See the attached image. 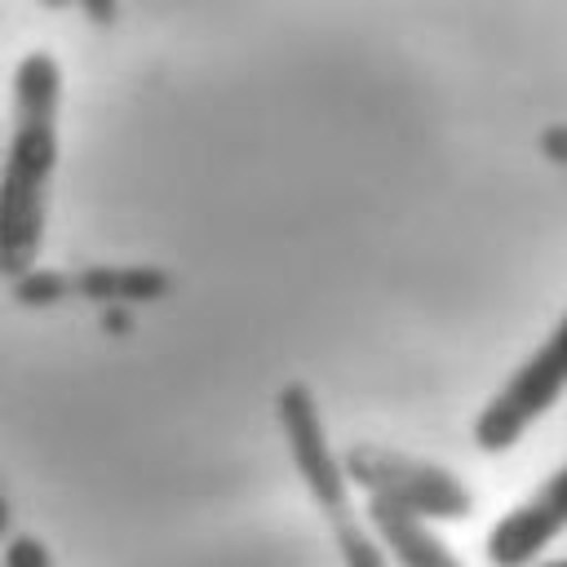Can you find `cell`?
Returning <instances> with one entry per match:
<instances>
[{
    "mask_svg": "<svg viewBox=\"0 0 567 567\" xmlns=\"http://www.w3.org/2000/svg\"><path fill=\"white\" fill-rule=\"evenodd\" d=\"M40 4H44V9H66L71 0H40Z\"/></svg>",
    "mask_w": 567,
    "mask_h": 567,
    "instance_id": "cell-15",
    "label": "cell"
},
{
    "mask_svg": "<svg viewBox=\"0 0 567 567\" xmlns=\"http://www.w3.org/2000/svg\"><path fill=\"white\" fill-rule=\"evenodd\" d=\"M332 540H337L346 567H390V554L381 549V540H377L354 514L332 518Z\"/></svg>",
    "mask_w": 567,
    "mask_h": 567,
    "instance_id": "cell-8",
    "label": "cell"
},
{
    "mask_svg": "<svg viewBox=\"0 0 567 567\" xmlns=\"http://www.w3.org/2000/svg\"><path fill=\"white\" fill-rule=\"evenodd\" d=\"M4 532H9V501L0 496V536H4Z\"/></svg>",
    "mask_w": 567,
    "mask_h": 567,
    "instance_id": "cell-13",
    "label": "cell"
},
{
    "mask_svg": "<svg viewBox=\"0 0 567 567\" xmlns=\"http://www.w3.org/2000/svg\"><path fill=\"white\" fill-rule=\"evenodd\" d=\"M275 416H279V430L288 439L292 465H297L310 501L328 514V523L341 518V514H350V478L341 470V456L328 443V430H323V416H319L315 394L301 381H288L275 394Z\"/></svg>",
    "mask_w": 567,
    "mask_h": 567,
    "instance_id": "cell-4",
    "label": "cell"
},
{
    "mask_svg": "<svg viewBox=\"0 0 567 567\" xmlns=\"http://www.w3.org/2000/svg\"><path fill=\"white\" fill-rule=\"evenodd\" d=\"M173 288L168 270L159 266H84L71 275V292L106 306H133V301H159Z\"/></svg>",
    "mask_w": 567,
    "mask_h": 567,
    "instance_id": "cell-7",
    "label": "cell"
},
{
    "mask_svg": "<svg viewBox=\"0 0 567 567\" xmlns=\"http://www.w3.org/2000/svg\"><path fill=\"white\" fill-rule=\"evenodd\" d=\"M341 470L372 501H385L421 523L425 518H465L474 509L470 487L434 461H416V456H399V452L359 443L341 456Z\"/></svg>",
    "mask_w": 567,
    "mask_h": 567,
    "instance_id": "cell-3",
    "label": "cell"
},
{
    "mask_svg": "<svg viewBox=\"0 0 567 567\" xmlns=\"http://www.w3.org/2000/svg\"><path fill=\"white\" fill-rule=\"evenodd\" d=\"M532 567H567V558H549V563H532Z\"/></svg>",
    "mask_w": 567,
    "mask_h": 567,
    "instance_id": "cell-14",
    "label": "cell"
},
{
    "mask_svg": "<svg viewBox=\"0 0 567 567\" xmlns=\"http://www.w3.org/2000/svg\"><path fill=\"white\" fill-rule=\"evenodd\" d=\"M13 120L0 164V275L18 279L35 266L49 221V190L58 173L62 66L53 53L31 49L13 66Z\"/></svg>",
    "mask_w": 567,
    "mask_h": 567,
    "instance_id": "cell-1",
    "label": "cell"
},
{
    "mask_svg": "<svg viewBox=\"0 0 567 567\" xmlns=\"http://www.w3.org/2000/svg\"><path fill=\"white\" fill-rule=\"evenodd\" d=\"M540 151H545L554 164L567 168V124H549V128H540Z\"/></svg>",
    "mask_w": 567,
    "mask_h": 567,
    "instance_id": "cell-11",
    "label": "cell"
},
{
    "mask_svg": "<svg viewBox=\"0 0 567 567\" xmlns=\"http://www.w3.org/2000/svg\"><path fill=\"white\" fill-rule=\"evenodd\" d=\"M368 523L377 532V540L394 554L399 567H465L421 518L385 505V501H372L368 496Z\"/></svg>",
    "mask_w": 567,
    "mask_h": 567,
    "instance_id": "cell-6",
    "label": "cell"
},
{
    "mask_svg": "<svg viewBox=\"0 0 567 567\" xmlns=\"http://www.w3.org/2000/svg\"><path fill=\"white\" fill-rule=\"evenodd\" d=\"M567 394V315L554 332L509 372V381L483 403L474 421V443L483 452H509L540 416Z\"/></svg>",
    "mask_w": 567,
    "mask_h": 567,
    "instance_id": "cell-2",
    "label": "cell"
},
{
    "mask_svg": "<svg viewBox=\"0 0 567 567\" xmlns=\"http://www.w3.org/2000/svg\"><path fill=\"white\" fill-rule=\"evenodd\" d=\"M4 567H53V554L35 536H13L4 545Z\"/></svg>",
    "mask_w": 567,
    "mask_h": 567,
    "instance_id": "cell-10",
    "label": "cell"
},
{
    "mask_svg": "<svg viewBox=\"0 0 567 567\" xmlns=\"http://www.w3.org/2000/svg\"><path fill=\"white\" fill-rule=\"evenodd\" d=\"M80 4V13L89 18V22H97V27H111L115 18H120V0H75Z\"/></svg>",
    "mask_w": 567,
    "mask_h": 567,
    "instance_id": "cell-12",
    "label": "cell"
},
{
    "mask_svg": "<svg viewBox=\"0 0 567 567\" xmlns=\"http://www.w3.org/2000/svg\"><path fill=\"white\" fill-rule=\"evenodd\" d=\"M9 284H13V301H22L31 310H44V306H58L62 297H71V275H62V270H35L31 266Z\"/></svg>",
    "mask_w": 567,
    "mask_h": 567,
    "instance_id": "cell-9",
    "label": "cell"
},
{
    "mask_svg": "<svg viewBox=\"0 0 567 567\" xmlns=\"http://www.w3.org/2000/svg\"><path fill=\"white\" fill-rule=\"evenodd\" d=\"M567 532V461L532 487L509 514H501L483 540L492 567H532Z\"/></svg>",
    "mask_w": 567,
    "mask_h": 567,
    "instance_id": "cell-5",
    "label": "cell"
}]
</instances>
